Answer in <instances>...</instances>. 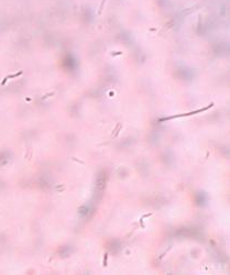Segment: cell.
Returning a JSON list of instances; mask_svg holds the SVG:
<instances>
[{"instance_id":"cell-1","label":"cell","mask_w":230,"mask_h":275,"mask_svg":"<svg viewBox=\"0 0 230 275\" xmlns=\"http://www.w3.org/2000/svg\"><path fill=\"white\" fill-rule=\"evenodd\" d=\"M213 104L209 106H207L206 108H203V109H199V110H195V111H193V112H188V113H184V115H175V116H172V117H168V118H165V119H161V121H165V120H170V119H174V118H178V117H186V116H192V115H196V113H200L203 112V111H205V110H207V109H209L210 107H213Z\"/></svg>"}]
</instances>
